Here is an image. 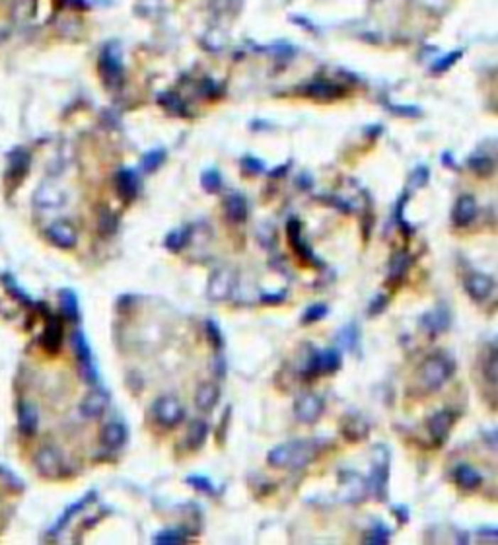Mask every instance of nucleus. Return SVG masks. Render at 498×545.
Listing matches in <instances>:
<instances>
[{
	"label": "nucleus",
	"mask_w": 498,
	"mask_h": 545,
	"mask_svg": "<svg viewBox=\"0 0 498 545\" xmlns=\"http://www.w3.org/2000/svg\"><path fill=\"white\" fill-rule=\"evenodd\" d=\"M389 304V298H387L386 294H376L370 302V306H368V315H379Z\"/></svg>",
	"instance_id": "a18cd8bd"
},
{
	"label": "nucleus",
	"mask_w": 498,
	"mask_h": 545,
	"mask_svg": "<svg viewBox=\"0 0 498 545\" xmlns=\"http://www.w3.org/2000/svg\"><path fill=\"white\" fill-rule=\"evenodd\" d=\"M230 413H232V407H226V411H224V417H222V423H220V436H216V441L220 442L222 444L224 438H226V426H228V423H230Z\"/></svg>",
	"instance_id": "3c124183"
},
{
	"label": "nucleus",
	"mask_w": 498,
	"mask_h": 545,
	"mask_svg": "<svg viewBox=\"0 0 498 545\" xmlns=\"http://www.w3.org/2000/svg\"><path fill=\"white\" fill-rule=\"evenodd\" d=\"M59 304L63 315L70 321H78L80 310H78V296L72 288H63L59 292Z\"/></svg>",
	"instance_id": "7c9ffc66"
},
{
	"label": "nucleus",
	"mask_w": 498,
	"mask_h": 545,
	"mask_svg": "<svg viewBox=\"0 0 498 545\" xmlns=\"http://www.w3.org/2000/svg\"><path fill=\"white\" fill-rule=\"evenodd\" d=\"M208 436V425L202 421V419H193L191 423H189V428H187L185 434V446L187 450H191V452H197V450H201L205 446V442H207Z\"/></svg>",
	"instance_id": "cd10ccee"
},
{
	"label": "nucleus",
	"mask_w": 498,
	"mask_h": 545,
	"mask_svg": "<svg viewBox=\"0 0 498 545\" xmlns=\"http://www.w3.org/2000/svg\"><path fill=\"white\" fill-rule=\"evenodd\" d=\"M328 446L321 438H300L278 444L267 454V463L273 470L296 471L313 463Z\"/></svg>",
	"instance_id": "f257e3e1"
},
{
	"label": "nucleus",
	"mask_w": 498,
	"mask_h": 545,
	"mask_svg": "<svg viewBox=\"0 0 498 545\" xmlns=\"http://www.w3.org/2000/svg\"><path fill=\"white\" fill-rule=\"evenodd\" d=\"M426 180H428V170L426 168H416L415 172H413V176H411V183L415 187H423L426 185Z\"/></svg>",
	"instance_id": "de8ad7c7"
},
{
	"label": "nucleus",
	"mask_w": 498,
	"mask_h": 545,
	"mask_svg": "<svg viewBox=\"0 0 498 545\" xmlns=\"http://www.w3.org/2000/svg\"><path fill=\"white\" fill-rule=\"evenodd\" d=\"M205 333H207V339H208V343H210V347H212L216 352L222 351V347H224L222 329L218 328V323H216L215 320L205 321Z\"/></svg>",
	"instance_id": "4c0bfd02"
},
{
	"label": "nucleus",
	"mask_w": 498,
	"mask_h": 545,
	"mask_svg": "<svg viewBox=\"0 0 498 545\" xmlns=\"http://www.w3.org/2000/svg\"><path fill=\"white\" fill-rule=\"evenodd\" d=\"M72 349H75L76 360L80 365V372H82L84 380L88 384H97L99 376H97L96 362H94V357H92V349H90V343L84 331H75L72 333Z\"/></svg>",
	"instance_id": "1a4fd4ad"
},
{
	"label": "nucleus",
	"mask_w": 498,
	"mask_h": 545,
	"mask_svg": "<svg viewBox=\"0 0 498 545\" xmlns=\"http://www.w3.org/2000/svg\"><path fill=\"white\" fill-rule=\"evenodd\" d=\"M455 362L448 352H432L421 362L418 368V386L424 392H438L454 376Z\"/></svg>",
	"instance_id": "f03ea898"
},
{
	"label": "nucleus",
	"mask_w": 498,
	"mask_h": 545,
	"mask_svg": "<svg viewBox=\"0 0 498 545\" xmlns=\"http://www.w3.org/2000/svg\"><path fill=\"white\" fill-rule=\"evenodd\" d=\"M455 485L463 491H475L483 485V475L469 463H460L454 470Z\"/></svg>",
	"instance_id": "5701e85b"
},
{
	"label": "nucleus",
	"mask_w": 498,
	"mask_h": 545,
	"mask_svg": "<svg viewBox=\"0 0 498 545\" xmlns=\"http://www.w3.org/2000/svg\"><path fill=\"white\" fill-rule=\"evenodd\" d=\"M465 292L475 302H487L494 292V281L487 273H471L465 279Z\"/></svg>",
	"instance_id": "2eb2a0df"
},
{
	"label": "nucleus",
	"mask_w": 498,
	"mask_h": 545,
	"mask_svg": "<svg viewBox=\"0 0 498 545\" xmlns=\"http://www.w3.org/2000/svg\"><path fill=\"white\" fill-rule=\"evenodd\" d=\"M244 170L249 173H261L263 170H265V166H263V162H259V160H255V158H246L244 160Z\"/></svg>",
	"instance_id": "09e8293b"
},
{
	"label": "nucleus",
	"mask_w": 498,
	"mask_h": 545,
	"mask_svg": "<svg viewBox=\"0 0 498 545\" xmlns=\"http://www.w3.org/2000/svg\"><path fill=\"white\" fill-rule=\"evenodd\" d=\"M201 183L208 193H216V191L222 187V176H220L218 170L210 168V170H207V172L201 176Z\"/></svg>",
	"instance_id": "37998d69"
},
{
	"label": "nucleus",
	"mask_w": 498,
	"mask_h": 545,
	"mask_svg": "<svg viewBox=\"0 0 498 545\" xmlns=\"http://www.w3.org/2000/svg\"><path fill=\"white\" fill-rule=\"evenodd\" d=\"M47 238L51 239L55 246L63 247V249H70L76 246V230L68 222H55L47 228Z\"/></svg>",
	"instance_id": "412c9836"
},
{
	"label": "nucleus",
	"mask_w": 498,
	"mask_h": 545,
	"mask_svg": "<svg viewBox=\"0 0 498 545\" xmlns=\"http://www.w3.org/2000/svg\"><path fill=\"white\" fill-rule=\"evenodd\" d=\"M389 541H391V530L384 522H379V520L364 534V544L386 545Z\"/></svg>",
	"instance_id": "72a5a7b5"
},
{
	"label": "nucleus",
	"mask_w": 498,
	"mask_h": 545,
	"mask_svg": "<svg viewBox=\"0 0 498 545\" xmlns=\"http://www.w3.org/2000/svg\"><path fill=\"white\" fill-rule=\"evenodd\" d=\"M99 75L107 84V88H117L123 82V63L117 43L107 45L99 57Z\"/></svg>",
	"instance_id": "6e6552de"
},
{
	"label": "nucleus",
	"mask_w": 498,
	"mask_h": 545,
	"mask_svg": "<svg viewBox=\"0 0 498 545\" xmlns=\"http://www.w3.org/2000/svg\"><path fill=\"white\" fill-rule=\"evenodd\" d=\"M8 178L12 181H20L28 173L30 168V154L26 150H14L8 160Z\"/></svg>",
	"instance_id": "c756f323"
},
{
	"label": "nucleus",
	"mask_w": 498,
	"mask_h": 545,
	"mask_svg": "<svg viewBox=\"0 0 498 545\" xmlns=\"http://www.w3.org/2000/svg\"><path fill=\"white\" fill-rule=\"evenodd\" d=\"M337 343H339V347L345 349V351H357L358 328L354 321H350L345 328L339 329V333H337Z\"/></svg>",
	"instance_id": "473e14b6"
},
{
	"label": "nucleus",
	"mask_w": 498,
	"mask_h": 545,
	"mask_svg": "<svg viewBox=\"0 0 498 545\" xmlns=\"http://www.w3.org/2000/svg\"><path fill=\"white\" fill-rule=\"evenodd\" d=\"M286 234H288V242H291L292 249L296 252L302 259H304L308 265H313V267H323V261L318 259V255L313 254L310 246L305 244L304 238H302V226L298 220H291L288 226H286Z\"/></svg>",
	"instance_id": "4468645a"
},
{
	"label": "nucleus",
	"mask_w": 498,
	"mask_h": 545,
	"mask_svg": "<svg viewBox=\"0 0 498 545\" xmlns=\"http://www.w3.org/2000/svg\"><path fill=\"white\" fill-rule=\"evenodd\" d=\"M341 434L345 441L362 442L370 434V423L360 413H350L341 421Z\"/></svg>",
	"instance_id": "dca6fc26"
},
{
	"label": "nucleus",
	"mask_w": 498,
	"mask_h": 545,
	"mask_svg": "<svg viewBox=\"0 0 498 545\" xmlns=\"http://www.w3.org/2000/svg\"><path fill=\"white\" fill-rule=\"evenodd\" d=\"M187 242H189V228H178V230H171L170 234L166 236L164 246L166 249L178 254V252H181V249L187 246Z\"/></svg>",
	"instance_id": "f704fd0d"
},
{
	"label": "nucleus",
	"mask_w": 498,
	"mask_h": 545,
	"mask_svg": "<svg viewBox=\"0 0 498 545\" xmlns=\"http://www.w3.org/2000/svg\"><path fill=\"white\" fill-rule=\"evenodd\" d=\"M139 185H141L139 176H136L133 170H129V168H123V170H119V173L115 176L117 193H119L121 199H125V201H133L134 197L139 195Z\"/></svg>",
	"instance_id": "4be33fe9"
},
{
	"label": "nucleus",
	"mask_w": 498,
	"mask_h": 545,
	"mask_svg": "<svg viewBox=\"0 0 498 545\" xmlns=\"http://www.w3.org/2000/svg\"><path fill=\"white\" fill-rule=\"evenodd\" d=\"M442 160H444V166H446V168H454V170H455L454 158H450V152H446V154L442 156Z\"/></svg>",
	"instance_id": "6e6d98bb"
},
{
	"label": "nucleus",
	"mask_w": 498,
	"mask_h": 545,
	"mask_svg": "<svg viewBox=\"0 0 498 545\" xmlns=\"http://www.w3.org/2000/svg\"><path fill=\"white\" fill-rule=\"evenodd\" d=\"M325 411V401L315 394H302L294 401V417L304 425H315Z\"/></svg>",
	"instance_id": "9b49d317"
},
{
	"label": "nucleus",
	"mask_w": 498,
	"mask_h": 545,
	"mask_svg": "<svg viewBox=\"0 0 498 545\" xmlns=\"http://www.w3.org/2000/svg\"><path fill=\"white\" fill-rule=\"evenodd\" d=\"M329 314L328 304H312L310 308H305V312L302 314V325H310L315 321H321Z\"/></svg>",
	"instance_id": "ea45409f"
},
{
	"label": "nucleus",
	"mask_w": 498,
	"mask_h": 545,
	"mask_svg": "<svg viewBox=\"0 0 498 545\" xmlns=\"http://www.w3.org/2000/svg\"><path fill=\"white\" fill-rule=\"evenodd\" d=\"M455 411L450 409H442L436 411L434 415L428 417L426 421V428H428V434H431V441L432 444L440 448V446H444L450 438V433H452V428L455 425Z\"/></svg>",
	"instance_id": "9d476101"
},
{
	"label": "nucleus",
	"mask_w": 498,
	"mask_h": 545,
	"mask_svg": "<svg viewBox=\"0 0 498 545\" xmlns=\"http://www.w3.org/2000/svg\"><path fill=\"white\" fill-rule=\"evenodd\" d=\"M18 419H20V431H22L23 434L31 436V434L38 431L39 413L31 404L20 405V415H18Z\"/></svg>",
	"instance_id": "2f4dec72"
},
{
	"label": "nucleus",
	"mask_w": 498,
	"mask_h": 545,
	"mask_svg": "<svg viewBox=\"0 0 498 545\" xmlns=\"http://www.w3.org/2000/svg\"><path fill=\"white\" fill-rule=\"evenodd\" d=\"M94 500H96V491H90V493L84 495L82 499L76 500V502H72V504H70V507H67V510H65V512L60 514V518H59V520H57V524L53 526L49 534H55V536H57L59 531L65 530V528H67V526H68V522H70V520H72V518H75V516L78 514V512H82L84 508L88 507L90 502H94Z\"/></svg>",
	"instance_id": "a878e982"
},
{
	"label": "nucleus",
	"mask_w": 498,
	"mask_h": 545,
	"mask_svg": "<svg viewBox=\"0 0 498 545\" xmlns=\"http://www.w3.org/2000/svg\"><path fill=\"white\" fill-rule=\"evenodd\" d=\"M469 168L477 173V176H481V178H487V176H491L492 170H494V162H492L491 158L487 156H473L469 158Z\"/></svg>",
	"instance_id": "58836bf2"
},
{
	"label": "nucleus",
	"mask_w": 498,
	"mask_h": 545,
	"mask_svg": "<svg viewBox=\"0 0 498 545\" xmlns=\"http://www.w3.org/2000/svg\"><path fill=\"white\" fill-rule=\"evenodd\" d=\"M483 374H485V378H487V382H489L491 386H497L498 359H497V351H494V349H491L489 357H487V360L483 362Z\"/></svg>",
	"instance_id": "c03bdc74"
},
{
	"label": "nucleus",
	"mask_w": 498,
	"mask_h": 545,
	"mask_svg": "<svg viewBox=\"0 0 498 545\" xmlns=\"http://www.w3.org/2000/svg\"><path fill=\"white\" fill-rule=\"evenodd\" d=\"M187 536H189V534H185V531H181V530H162V531H158L156 536L152 538V544H156V545L185 544Z\"/></svg>",
	"instance_id": "c9c22d12"
},
{
	"label": "nucleus",
	"mask_w": 498,
	"mask_h": 545,
	"mask_svg": "<svg viewBox=\"0 0 498 545\" xmlns=\"http://www.w3.org/2000/svg\"><path fill=\"white\" fill-rule=\"evenodd\" d=\"M152 415L158 425L164 428H173L185 419V409L178 397L162 396L152 404Z\"/></svg>",
	"instance_id": "0eeeda50"
},
{
	"label": "nucleus",
	"mask_w": 498,
	"mask_h": 545,
	"mask_svg": "<svg viewBox=\"0 0 498 545\" xmlns=\"http://www.w3.org/2000/svg\"><path fill=\"white\" fill-rule=\"evenodd\" d=\"M126 436H129V434H126L125 425H121V423H107V425L102 428L99 442L104 444L105 448L119 450L125 446Z\"/></svg>",
	"instance_id": "393cba45"
},
{
	"label": "nucleus",
	"mask_w": 498,
	"mask_h": 545,
	"mask_svg": "<svg viewBox=\"0 0 498 545\" xmlns=\"http://www.w3.org/2000/svg\"><path fill=\"white\" fill-rule=\"evenodd\" d=\"M460 55H461L460 51L452 53L450 57H446V59H442V60H440V63H436V65H434V70H436V72H444V70H446V68L450 67V65H454L455 60L460 59Z\"/></svg>",
	"instance_id": "8fccbe9b"
},
{
	"label": "nucleus",
	"mask_w": 498,
	"mask_h": 545,
	"mask_svg": "<svg viewBox=\"0 0 498 545\" xmlns=\"http://www.w3.org/2000/svg\"><path fill=\"white\" fill-rule=\"evenodd\" d=\"M477 201L473 195H461L452 210V222L458 228H467L477 218Z\"/></svg>",
	"instance_id": "a211bd4d"
},
{
	"label": "nucleus",
	"mask_w": 498,
	"mask_h": 545,
	"mask_svg": "<svg viewBox=\"0 0 498 545\" xmlns=\"http://www.w3.org/2000/svg\"><path fill=\"white\" fill-rule=\"evenodd\" d=\"M389 450L384 444H376L372 450V465L368 487L370 493L378 500L387 499V483H389Z\"/></svg>",
	"instance_id": "7ed1b4c3"
},
{
	"label": "nucleus",
	"mask_w": 498,
	"mask_h": 545,
	"mask_svg": "<svg viewBox=\"0 0 498 545\" xmlns=\"http://www.w3.org/2000/svg\"><path fill=\"white\" fill-rule=\"evenodd\" d=\"M394 514L397 516V520H399V524H407V522H409V510L403 507V504H397V507H394Z\"/></svg>",
	"instance_id": "603ef678"
},
{
	"label": "nucleus",
	"mask_w": 498,
	"mask_h": 545,
	"mask_svg": "<svg viewBox=\"0 0 498 545\" xmlns=\"http://www.w3.org/2000/svg\"><path fill=\"white\" fill-rule=\"evenodd\" d=\"M185 483L193 487L195 491H201V493L210 495V497L216 495L215 485H212V481L207 475H191V477H185Z\"/></svg>",
	"instance_id": "a19ab883"
},
{
	"label": "nucleus",
	"mask_w": 498,
	"mask_h": 545,
	"mask_svg": "<svg viewBox=\"0 0 498 545\" xmlns=\"http://www.w3.org/2000/svg\"><path fill=\"white\" fill-rule=\"evenodd\" d=\"M411 267V255L403 249L391 257L389 261V273H387V284L391 286H399L403 283V279L407 275V271Z\"/></svg>",
	"instance_id": "bb28decb"
},
{
	"label": "nucleus",
	"mask_w": 498,
	"mask_h": 545,
	"mask_svg": "<svg viewBox=\"0 0 498 545\" xmlns=\"http://www.w3.org/2000/svg\"><path fill=\"white\" fill-rule=\"evenodd\" d=\"M342 365L341 351L337 349H325V351H315L312 349L310 357L305 360L304 368H302V376L305 380H313L318 376H325V374H335Z\"/></svg>",
	"instance_id": "20e7f679"
},
{
	"label": "nucleus",
	"mask_w": 498,
	"mask_h": 545,
	"mask_svg": "<svg viewBox=\"0 0 498 545\" xmlns=\"http://www.w3.org/2000/svg\"><path fill=\"white\" fill-rule=\"evenodd\" d=\"M450 325H452V314H450V310L444 304L432 308L426 314L421 315V328L431 337L446 333Z\"/></svg>",
	"instance_id": "ddd939ff"
},
{
	"label": "nucleus",
	"mask_w": 498,
	"mask_h": 545,
	"mask_svg": "<svg viewBox=\"0 0 498 545\" xmlns=\"http://www.w3.org/2000/svg\"><path fill=\"white\" fill-rule=\"evenodd\" d=\"M284 300H286V291L265 292V294H261V302H263V304H267V306H276V304H283Z\"/></svg>",
	"instance_id": "49530a36"
},
{
	"label": "nucleus",
	"mask_w": 498,
	"mask_h": 545,
	"mask_svg": "<svg viewBox=\"0 0 498 545\" xmlns=\"http://www.w3.org/2000/svg\"><path fill=\"white\" fill-rule=\"evenodd\" d=\"M220 399V388L215 382H202L195 392V407L201 413H210Z\"/></svg>",
	"instance_id": "6ab92c4d"
},
{
	"label": "nucleus",
	"mask_w": 498,
	"mask_h": 545,
	"mask_svg": "<svg viewBox=\"0 0 498 545\" xmlns=\"http://www.w3.org/2000/svg\"><path fill=\"white\" fill-rule=\"evenodd\" d=\"M160 104L164 105L166 109L173 115H181V117H185L187 109L185 104L179 99L178 96H173V94H164V96H160Z\"/></svg>",
	"instance_id": "79ce46f5"
},
{
	"label": "nucleus",
	"mask_w": 498,
	"mask_h": 545,
	"mask_svg": "<svg viewBox=\"0 0 498 545\" xmlns=\"http://www.w3.org/2000/svg\"><path fill=\"white\" fill-rule=\"evenodd\" d=\"M481 536H487V538H491V541H497L498 539V531L494 528H483V530H479Z\"/></svg>",
	"instance_id": "5fc2aeb1"
},
{
	"label": "nucleus",
	"mask_w": 498,
	"mask_h": 545,
	"mask_svg": "<svg viewBox=\"0 0 498 545\" xmlns=\"http://www.w3.org/2000/svg\"><path fill=\"white\" fill-rule=\"evenodd\" d=\"M109 392L104 388H94L90 392L88 396L84 397L82 404H80V413L82 417L86 419H97L102 417L105 413V409L109 407Z\"/></svg>",
	"instance_id": "f3484780"
},
{
	"label": "nucleus",
	"mask_w": 498,
	"mask_h": 545,
	"mask_svg": "<svg viewBox=\"0 0 498 545\" xmlns=\"http://www.w3.org/2000/svg\"><path fill=\"white\" fill-rule=\"evenodd\" d=\"M339 491H341L339 499L342 502L358 504V502H364L366 497L370 495V487H368V479L358 475L357 471L345 470L339 473Z\"/></svg>",
	"instance_id": "423d86ee"
},
{
	"label": "nucleus",
	"mask_w": 498,
	"mask_h": 545,
	"mask_svg": "<svg viewBox=\"0 0 498 545\" xmlns=\"http://www.w3.org/2000/svg\"><path fill=\"white\" fill-rule=\"evenodd\" d=\"M304 96L313 97V99H320V102H331V99H337V97L342 96V90L333 82H328V80H315V82H310L304 88Z\"/></svg>",
	"instance_id": "b1692460"
},
{
	"label": "nucleus",
	"mask_w": 498,
	"mask_h": 545,
	"mask_svg": "<svg viewBox=\"0 0 498 545\" xmlns=\"http://www.w3.org/2000/svg\"><path fill=\"white\" fill-rule=\"evenodd\" d=\"M164 160H166V150L164 149L150 150V152H146V154H144V156H142V160H141L142 170H144L146 173L156 172L158 168L164 164Z\"/></svg>",
	"instance_id": "e433bc0d"
},
{
	"label": "nucleus",
	"mask_w": 498,
	"mask_h": 545,
	"mask_svg": "<svg viewBox=\"0 0 498 545\" xmlns=\"http://www.w3.org/2000/svg\"><path fill=\"white\" fill-rule=\"evenodd\" d=\"M224 210H226L228 220L234 225H242L249 217V205H247V199L242 193L228 195L226 201H224Z\"/></svg>",
	"instance_id": "aec40b11"
},
{
	"label": "nucleus",
	"mask_w": 498,
	"mask_h": 545,
	"mask_svg": "<svg viewBox=\"0 0 498 545\" xmlns=\"http://www.w3.org/2000/svg\"><path fill=\"white\" fill-rule=\"evenodd\" d=\"M215 374H216V376H218V378H224V376H226V366H224L222 357H216V360H215Z\"/></svg>",
	"instance_id": "864d4df0"
},
{
	"label": "nucleus",
	"mask_w": 498,
	"mask_h": 545,
	"mask_svg": "<svg viewBox=\"0 0 498 545\" xmlns=\"http://www.w3.org/2000/svg\"><path fill=\"white\" fill-rule=\"evenodd\" d=\"M238 284V275L230 267H218L210 273L207 283V296L210 302H226Z\"/></svg>",
	"instance_id": "39448f33"
},
{
	"label": "nucleus",
	"mask_w": 498,
	"mask_h": 545,
	"mask_svg": "<svg viewBox=\"0 0 498 545\" xmlns=\"http://www.w3.org/2000/svg\"><path fill=\"white\" fill-rule=\"evenodd\" d=\"M60 343H63V323L57 318H49L41 337V345L45 351L57 352L60 349Z\"/></svg>",
	"instance_id": "c85d7f7f"
},
{
	"label": "nucleus",
	"mask_w": 498,
	"mask_h": 545,
	"mask_svg": "<svg viewBox=\"0 0 498 545\" xmlns=\"http://www.w3.org/2000/svg\"><path fill=\"white\" fill-rule=\"evenodd\" d=\"M36 468L47 479H59L65 475V458L53 446H43L36 455Z\"/></svg>",
	"instance_id": "f8f14e48"
}]
</instances>
